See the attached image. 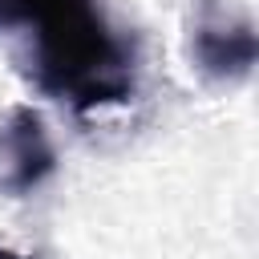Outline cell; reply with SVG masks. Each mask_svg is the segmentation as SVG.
I'll return each mask as SVG.
<instances>
[{"mask_svg": "<svg viewBox=\"0 0 259 259\" xmlns=\"http://www.w3.org/2000/svg\"><path fill=\"white\" fill-rule=\"evenodd\" d=\"M12 28H24L20 69L45 97L77 113L134 97L138 45L101 0H24Z\"/></svg>", "mask_w": 259, "mask_h": 259, "instance_id": "obj_1", "label": "cell"}, {"mask_svg": "<svg viewBox=\"0 0 259 259\" xmlns=\"http://www.w3.org/2000/svg\"><path fill=\"white\" fill-rule=\"evenodd\" d=\"M0 259H28V255H20V251H12V247H0Z\"/></svg>", "mask_w": 259, "mask_h": 259, "instance_id": "obj_5", "label": "cell"}, {"mask_svg": "<svg viewBox=\"0 0 259 259\" xmlns=\"http://www.w3.org/2000/svg\"><path fill=\"white\" fill-rule=\"evenodd\" d=\"M186 53L206 81L235 85L251 77L259 61V36L251 16L239 12L231 0H194L186 24Z\"/></svg>", "mask_w": 259, "mask_h": 259, "instance_id": "obj_2", "label": "cell"}, {"mask_svg": "<svg viewBox=\"0 0 259 259\" xmlns=\"http://www.w3.org/2000/svg\"><path fill=\"white\" fill-rule=\"evenodd\" d=\"M57 170V150L32 105H12L0 117V198L28 194Z\"/></svg>", "mask_w": 259, "mask_h": 259, "instance_id": "obj_3", "label": "cell"}, {"mask_svg": "<svg viewBox=\"0 0 259 259\" xmlns=\"http://www.w3.org/2000/svg\"><path fill=\"white\" fill-rule=\"evenodd\" d=\"M20 4H24V0H0V32H8V28H12V20H16Z\"/></svg>", "mask_w": 259, "mask_h": 259, "instance_id": "obj_4", "label": "cell"}]
</instances>
